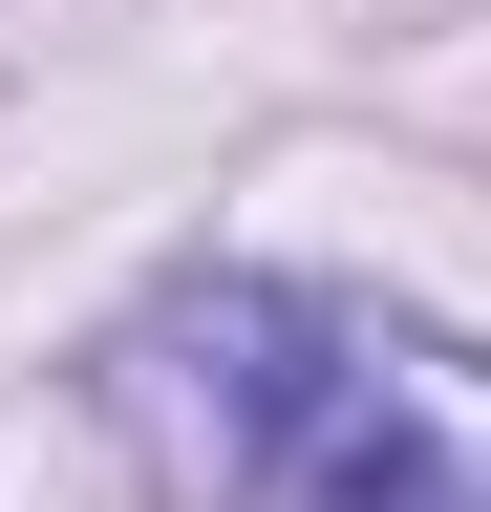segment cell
Masks as SVG:
<instances>
[{
	"label": "cell",
	"instance_id": "obj_1",
	"mask_svg": "<svg viewBox=\"0 0 491 512\" xmlns=\"http://www.w3.org/2000/svg\"><path fill=\"white\" fill-rule=\"evenodd\" d=\"M171 512H491V363L321 278H193L107 363Z\"/></svg>",
	"mask_w": 491,
	"mask_h": 512
}]
</instances>
